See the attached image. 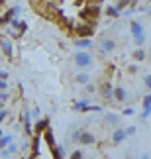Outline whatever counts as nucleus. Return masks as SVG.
<instances>
[{"mask_svg":"<svg viewBox=\"0 0 151 159\" xmlns=\"http://www.w3.org/2000/svg\"><path fill=\"white\" fill-rule=\"evenodd\" d=\"M88 98H81V100H77L75 104H73V110H77V112H88Z\"/></svg>","mask_w":151,"mask_h":159,"instance_id":"20","label":"nucleus"},{"mask_svg":"<svg viewBox=\"0 0 151 159\" xmlns=\"http://www.w3.org/2000/svg\"><path fill=\"white\" fill-rule=\"evenodd\" d=\"M8 118V110H4V108H0V124H2V122Z\"/></svg>","mask_w":151,"mask_h":159,"instance_id":"28","label":"nucleus"},{"mask_svg":"<svg viewBox=\"0 0 151 159\" xmlns=\"http://www.w3.org/2000/svg\"><path fill=\"white\" fill-rule=\"evenodd\" d=\"M143 83H145V89H147V90H151V73L143 77Z\"/></svg>","mask_w":151,"mask_h":159,"instance_id":"27","label":"nucleus"},{"mask_svg":"<svg viewBox=\"0 0 151 159\" xmlns=\"http://www.w3.org/2000/svg\"><path fill=\"white\" fill-rule=\"evenodd\" d=\"M131 57H134L135 61H145V57H147V53H145V49L143 47H137V49L131 53Z\"/></svg>","mask_w":151,"mask_h":159,"instance_id":"23","label":"nucleus"},{"mask_svg":"<svg viewBox=\"0 0 151 159\" xmlns=\"http://www.w3.org/2000/svg\"><path fill=\"white\" fill-rule=\"evenodd\" d=\"M149 159H151V153H149Z\"/></svg>","mask_w":151,"mask_h":159,"instance_id":"42","label":"nucleus"},{"mask_svg":"<svg viewBox=\"0 0 151 159\" xmlns=\"http://www.w3.org/2000/svg\"><path fill=\"white\" fill-rule=\"evenodd\" d=\"M77 143L78 145H94L96 143V136L90 134V132H87V130H82L81 136H78V139H77Z\"/></svg>","mask_w":151,"mask_h":159,"instance_id":"12","label":"nucleus"},{"mask_svg":"<svg viewBox=\"0 0 151 159\" xmlns=\"http://www.w3.org/2000/svg\"><path fill=\"white\" fill-rule=\"evenodd\" d=\"M126 134H128V136H131V134H135V126H130V128H126Z\"/></svg>","mask_w":151,"mask_h":159,"instance_id":"32","label":"nucleus"},{"mask_svg":"<svg viewBox=\"0 0 151 159\" xmlns=\"http://www.w3.org/2000/svg\"><path fill=\"white\" fill-rule=\"evenodd\" d=\"M100 94H102V98H104V102L114 100V87H112V83H110V81H104V83H102V87H100Z\"/></svg>","mask_w":151,"mask_h":159,"instance_id":"11","label":"nucleus"},{"mask_svg":"<svg viewBox=\"0 0 151 159\" xmlns=\"http://www.w3.org/2000/svg\"><path fill=\"white\" fill-rule=\"evenodd\" d=\"M141 159H149V155H143V157H141Z\"/></svg>","mask_w":151,"mask_h":159,"instance_id":"40","label":"nucleus"},{"mask_svg":"<svg viewBox=\"0 0 151 159\" xmlns=\"http://www.w3.org/2000/svg\"><path fill=\"white\" fill-rule=\"evenodd\" d=\"M18 149H20V148H18V145H16L14 142H12V143L8 145V148H6V151H8V155H14V153H18Z\"/></svg>","mask_w":151,"mask_h":159,"instance_id":"26","label":"nucleus"},{"mask_svg":"<svg viewBox=\"0 0 151 159\" xmlns=\"http://www.w3.org/2000/svg\"><path fill=\"white\" fill-rule=\"evenodd\" d=\"M20 12L22 8L20 6H12V8H8L4 12V14H0V28H4V26H10V22L14 20V18L20 16Z\"/></svg>","mask_w":151,"mask_h":159,"instance_id":"6","label":"nucleus"},{"mask_svg":"<svg viewBox=\"0 0 151 159\" xmlns=\"http://www.w3.org/2000/svg\"><path fill=\"white\" fill-rule=\"evenodd\" d=\"M47 2H53V4H55V2H65V0H47Z\"/></svg>","mask_w":151,"mask_h":159,"instance_id":"37","label":"nucleus"},{"mask_svg":"<svg viewBox=\"0 0 151 159\" xmlns=\"http://www.w3.org/2000/svg\"><path fill=\"white\" fill-rule=\"evenodd\" d=\"M73 45L77 49H90L92 47V39L90 38H73Z\"/></svg>","mask_w":151,"mask_h":159,"instance_id":"16","label":"nucleus"},{"mask_svg":"<svg viewBox=\"0 0 151 159\" xmlns=\"http://www.w3.org/2000/svg\"><path fill=\"white\" fill-rule=\"evenodd\" d=\"M47 128H49V118H43V120H38L33 126V136H41Z\"/></svg>","mask_w":151,"mask_h":159,"instance_id":"18","label":"nucleus"},{"mask_svg":"<svg viewBox=\"0 0 151 159\" xmlns=\"http://www.w3.org/2000/svg\"><path fill=\"white\" fill-rule=\"evenodd\" d=\"M0 51L6 59H12V55H14V45H12V41L8 38H4V35H0Z\"/></svg>","mask_w":151,"mask_h":159,"instance_id":"9","label":"nucleus"},{"mask_svg":"<svg viewBox=\"0 0 151 159\" xmlns=\"http://www.w3.org/2000/svg\"><path fill=\"white\" fill-rule=\"evenodd\" d=\"M94 28L92 24H87V22H78L75 24V28H73V35L75 38H92L94 35Z\"/></svg>","mask_w":151,"mask_h":159,"instance_id":"5","label":"nucleus"},{"mask_svg":"<svg viewBox=\"0 0 151 159\" xmlns=\"http://www.w3.org/2000/svg\"><path fill=\"white\" fill-rule=\"evenodd\" d=\"M0 79H2V81H8V73H6V71H0Z\"/></svg>","mask_w":151,"mask_h":159,"instance_id":"34","label":"nucleus"},{"mask_svg":"<svg viewBox=\"0 0 151 159\" xmlns=\"http://www.w3.org/2000/svg\"><path fill=\"white\" fill-rule=\"evenodd\" d=\"M12 142H14V136H12V134H4V136L0 138V149H6Z\"/></svg>","mask_w":151,"mask_h":159,"instance_id":"21","label":"nucleus"},{"mask_svg":"<svg viewBox=\"0 0 151 159\" xmlns=\"http://www.w3.org/2000/svg\"><path fill=\"white\" fill-rule=\"evenodd\" d=\"M130 32L134 35V43L137 47H143V43H145V30H143L141 24L137 20H131L130 22Z\"/></svg>","mask_w":151,"mask_h":159,"instance_id":"3","label":"nucleus"},{"mask_svg":"<svg viewBox=\"0 0 151 159\" xmlns=\"http://www.w3.org/2000/svg\"><path fill=\"white\" fill-rule=\"evenodd\" d=\"M104 14H106L108 18H120V12H118V8H116L114 4H108V6H106Z\"/></svg>","mask_w":151,"mask_h":159,"instance_id":"22","label":"nucleus"},{"mask_svg":"<svg viewBox=\"0 0 151 159\" xmlns=\"http://www.w3.org/2000/svg\"><path fill=\"white\" fill-rule=\"evenodd\" d=\"M6 2H8V0H0V8H2V6H6Z\"/></svg>","mask_w":151,"mask_h":159,"instance_id":"36","label":"nucleus"},{"mask_svg":"<svg viewBox=\"0 0 151 159\" xmlns=\"http://www.w3.org/2000/svg\"><path fill=\"white\" fill-rule=\"evenodd\" d=\"M87 93H96V84L94 83H88L87 84Z\"/></svg>","mask_w":151,"mask_h":159,"instance_id":"29","label":"nucleus"},{"mask_svg":"<svg viewBox=\"0 0 151 159\" xmlns=\"http://www.w3.org/2000/svg\"><path fill=\"white\" fill-rule=\"evenodd\" d=\"M29 159H41V157H39V155H35V157H29Z\"/></svg>","mask_w":151,"mask_h":159,"instance_id":"39","label":"nucleus"},{"mask_svg":"<svg viewBox=\"0 0 151 159\" xmlns=\"http://www.w3.org/2000/svg\"><path fill=\"white\" fill-rule=\"evenodd\" d=\"M4 136V130H2V128H0V138H2Z\"/></svg>","mask_w":151,"mask_h":159,"instance_id":"38","label":"nucleus"},{"mask_svg":"<svg viewBox=\"0 0 151 159\" xmlns=\"http://www.w3.org/2000/svg\"><path fill=\"white\" fill-rule=\"evenodd\" d=\"M128 73H130V75L137 73V65H128Z\"/></svg>","mask_w":151,"mask_h":159,"instance_id":"31","label":"nucleus"},{"mask_svg":"<svg viewBox=\"0 0 151 159\" xmlns=\"http://www.w3.org/2000/svg\"><path fill=\"white\" fill-rule=\"evenodd\" d=\"M75 83H78L81 87H87L88 83H92V75H90V73H87V71H81V73H77Z\"/></svg>","mask_w":151,"mask_h":159,"instance_id":"17","label":"nucleus"},{"mask_svg":"<svg viewBox=\"0 0 151 159\" xmlns=\"http://www.w3.org/2000/svg\"><path fill=\"white\" fill-rule=\"evenodd\" d=\"M22 122H24V132H26L28 138L33 136V128H32V114L29 112H24L22 114Z\"/></svg>","mask_w":151,"mask_h":159,"instance_id":"13","label":"nucleus"},{"mask_svg":"<svg viewBox=\"0 0 151 159\" xmlns=\"http://www.w3.org/2000/svg\"><path fill=\"white\" fill-rule=\"evenodd\" d=\"M75 65L78 67V69H92L94 65V57L90 55L88 51H77L75 53Z\"/></svg>","mask_w":151,"mask_h":159,"instance_id":"4","label":"nucleus"},{"mask_svg":"<svg viewBox=\"0 0 151 159\" xmlns=\"http://www.w3.org/2000/svg\"><path fill=\"white\" fill-rule=\"evenodd\" d=\"M100 14H102V8L96 6V4H87L81 12H78L81 20L87 22V24H92V26H96V20L100 18Z\"/></svg>","mask_w":151,"mask_h":159,"instance_id":"2","label":"nucleus"},{"mask_svg":"<svg viewBox=\"0 0 151 159\" xmlns=\"http://www.w3.org/2000/svg\"><path fill=\"white\" fill-rule=\"evenodd\" d=\"M88 4H96V6H100V4H104V0H88Z\"/></svg>","mask_w":151,"mask_h":159,"instance_id":"35","label":"nucleus"},{"mask_svg":"<svg viewBox=\"0 0 151 159\" xmlns=\"http://www.w3.org/2000/svg\"><path fill=\"white\" fill-rule=\"evenodd\" d=\"M114 6H116V8H118V12L122 14V12H124V10H126V8L130 6V0H118V2L114 4Z\"/></svg>","mask_w":151,"mask_h":159,"instance_id":"24","label":"nucleus"},{"mask_svg":"<svg viewBox=\"0 0 151 159\" xmlns=\"http://www.w3.org/2000/svg\"><path fill=\"white\" fill-rule=\"evenodd\" d=\"M98 49H100V53L108 55V53L116 51V41H114L112 38H100V41H98Z\"/></svg>","mask_w":151,"mask_h":159,"instance_id":"7","label":"nucleus"},{"mask_svg":"<svg viewBox=\"0 0 151 159\" xmlns=\"http://www.w3.org/2000/svg\"><path fill=\"white\" fill-rule=\"evenodd\" d=\"M126 138H128L126 128H114V130H112V136H110V142H112V145H122L126 142Z\"/></svg>","mask_w":151,"mask_h":159,"instance_id":"8","label":"nucleus"},{"mask_svg":"<svg viewBox=\"0 0 151 159\" xmlns=\"http://www.w3.org/2000/svg\"><path fill=\"white\" fill-rule=\"evenodd\" d=\"M69 159H84V153H82V149H75V151H71Z\"/></svg>","mask_w":151,"mask_h":159,"instance_id":"25","label":"nucleus"},{"mask_svg":"<svg viewBox=\"0 0 151 159\" xmlns=\"http://www.w3.org/2000/svg\"><path fill=\"white\" fill-rule=\"evenodd\" d=\"M120 120H122V116H120L118 112H106L104 118H102V124L108 126V128H118Z\"/></svg>","mask_w":151,"mask_h":159,"instance_id":"10","label":"nucleus"},{"mask_svg":"<svg viewBox=\"0 0 151 159\" xmlns=\"http://www.w3.org/2000/svg\"><path fill=\"white\" fill-rule=\"evenodd\" d=\"M41 139L47 143V148H49V149L57 148V142H55V136H53V130H51V128H47V130L41 134Z\"/></svg>","mask_w":151,"mask_h":159,"instance_id":"15","label":"nucleus"},{"mask_svg":"<svg viewBox=\"0 0 151 159\" xmlns=\"http://www.w3.org/2000/svg\"><path fill=\"white\" fill-rule=\"evenodd\" d=\"M120 159H130V157H120Z\"/></svg>","mask_w":151,"mask_h":159,"instance_id":"41","label":"nucleus"},{"mask_svg":"<svg viewBox=\"0 0 151 159\" xmlns=\"http://www.w3.org/2000/svg\"><path fill=\"white\" fill-rule=\"evenodd\" d=\"M122 114H124V116H134V114H135V110H134V108H126Z\"/></svg>","mask_w":151,"mask_h":159,"instance_id":"30","label":"nucleus"},{"mask_svg":"<svg viewBox=\"0 0 151 159\" xmlns=\"http://www.w3.org/2000/svg\"><path fill=\"white\" fill-rule=\"evenodd\" d=\"M141 106H143L141 118H149V116H151V94H145L141 98Z\"/></svg>","mask_w":151,"mask_h":159,"instance_id":"19","label":"nucleus"},{"mask_svg":"<svg viewBox=\"0 0 151 159\" xmlns=\"http://www.w3.org/2000/svg\"><path fill=\"white\" fill-rule=\"evenodd\" d=\"M33 10L38 12L43 20H49L53 24H61L63 18H65L63 16V10L57 8V4L47 2V0H38V2H33Z\"/></svg>","mask_w":151,"mask_h":159,"instance_id":"1","label":"nucleus"},{"mask_svg":"<svg viewBox=\"0 0 151 159\" xmlns=\"http://www.w3.org/2000/svg\"><path fill=\"white\" fill-rule=\"evenodd\" d=\"M6 89H8V83H6V81H2V79H0V90H6Z\"/></svg>","mask_w":151,"mask_h":159,"instance_id":"33","label":"nucleus"},{"mask_svg":"<svg viewBox=\"0 0 151 159\" xmlns=\"http://www.w3.org/2000/svg\"><path fill=\"white\" fill-rule=\"evenodd\" d=\"M33 2H38V0H33Z\"/></svg>","mask_w":151,"mask_h":159,"instance_id":"43","label":"nucleus"},{"mask_svg":"<svg viewBox=\"0 0 151 159\" xmlns=\"http://www.w3.org/2000/svg\"><path fill=\"white\" fill-rule=\"evenodd\" d=\"M126 100H128V90H126L124 87H114V102L124 104Z\"/></svg>","mask_w":151,"mask_h":159,"instance_id":"14","label":"nucleus"}]
</instances>
